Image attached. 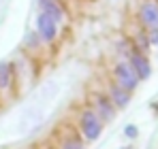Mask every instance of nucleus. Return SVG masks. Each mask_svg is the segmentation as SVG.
<instances>
[{
    "instance_id": "9b49d317",
    "label": "nucleus",
    "mask_w": 158,
    "mask_h": 149,
    "mask_svg": "<svg viewBox=\"0 0 158 149\" xmlns=\"http://www.w3.org/2000/svg\"><path fill=\"white\" fill-rule=\"evenodd\" d=\"M124 134H126V139H137V136H139V128L128 124L126 128H124Z\"/></svg>"
},
{
    "instance_id": "6e6552de",
    "label": "nucleus",
    "mask_w": 158,
    "mask_h": 149,
    "mask_svg": "<svg viewBox=\"0 0 158 149\" xmlns=\"http://www.w3.org/2000/svg\"><path fill=\"white\" fill-rule=\"evenodd\" d=\"M39 6H41L43 13L52 15L56 22H60V19L64 17V11H62V6H60L58 0H39Z\"/></svg>"
},
{
    "instance_id": "7ed1b4c3",
    "label": "nucleus",
    "mask_w": 158,
    "mask_h": 149,
    "mask_svg": "<svg viewBox=\"0 0 158 149\" xmlns=\"http://www.w3.org/2000/svg\"><path fill=\"white\" fill-rule=\"evenodd\" d=\"M139 22L145 30H158V0H145L139 6Z\"/></svg>"
},
{
    "instance_id": "423d86ee",
    "label": "nucleus",
    "mask_w": 158,
    "mask_h": 149,
    "mask_svg": "<svg viewBox=\"0 0 158 149\" xmlns=\"http://www.w3.org/2000/svg\"><path fill=\"white\" fill-rule=\"evenodd\" d=\"M94 104H96V115L101 117V122H113L115 119V107H113V102L105 96H96L94 98Z\"/></svg>"
},
{
    "instance_id": "ddd939ff",
    "label": "nucleus",
    "mask_w": 158,
    "mask_h": 149,
    "mask_svg": "<svg viewBox=\"0 0 158 149\" xmlns=\"http://www.w3.org/2000/svg\"><path fill=\"white\" fill-rule=\"evenodd\" d=\"M122 149H135V147H122Z\"/></svg>"
},
{
    "instance_id": "0eeeda50",
    "label": "nucleus",
    "mask_w": 158,
    "mask_h": 149,
    "mask_svg": "<svg viewBox=\"0 0 158 149\" xmlns=\"http://www.w3.org/2000/svg\"><path fill=\"white\" fill-rule=\"evenodd\" d=\"M109 100L113 102L115 109H126V107L131 104V92L124 90V87H120L118 83H113V85L109 87Z\"/></svg>"
},
{
    "instance_id": "f03ea898",
    "label": "nucleus",
    "mask_w": 158,
    "mask_h": 149,
    "mask_svg": "<svg viewBox=\"0 0 158 149\" xmlns=\"http://www.w3.org/2000/svg\"><path fill=\"white\" fill-rule=\"evenodd\" d=\"M79 126H81V134H83L85 141H96L103 132V122L94 111H83Z\"/></svg>"
},
{
    "instance_id": "20e7f679",
    "label": "nucleus",
    "mask_w": 158,
    "mask_h": 149,
    "mask_svg": "<svg viewBox=\"0 0 158 149\" xmlns=\"http://www.w3.org/2000/svg\"><path fill=\"white\" fill-rule=\"evenodd\" d=\"M128 64L132 66V70L137 73L139 77V81H145V79H150V74H152V66H150V60H148V55L143 53V51H131L128 53Z\"/></svg>"
},
{
    "instance_id": "9d476101",
    "label": "nucleus",
    "mask_w": 158,
    "mask_h": 149,
    "mask_svg": "<svg viewBox=\"0 0 158 149\" xmlns=\"http://www.w3.org/2000/svg\"><path fill=\"white\" fill-rule=\"evenodd\" d=\"M62 149H83V141H81L79 136H69V139L64 141Z\"/></svg>"
},
{
    "instance_id": "f257e3e1",
    "label": "nucleus",
    "mask_w": 158,
    "mask_h": 149,
    "mask_svg": "<svg viewBox=\"0 0 158 149\" xmlns=\"http://www.w3.org/2000/svg\"><path fill=\"white\" fill-rule=\"evenodd\" d=\"M113 77H115V83L128 92H135L139 87V77L132 70V66L128 62H118L115 68H113Z\"/></svg>"
},
{
    "instance_id": "39448f33",
    "label": "nucleus",
    "mask_w": 158,
    "mask_h": 149,
    "mask_svg": "<svg viewBox=\"0 0 158 149\" xmlns=\"http://www.w3.org/2000/svg\"><path fill=\"white\" fill-rule=\"evenodd\" d=\"M36 32H39V36L43 41H53L56 34H58V22L53 19L52 15L41 11L39 17H36Z\"/></svg>"
},
{
    "instance_id": "f8f14e48",
    "label": "nucleus",
    "mask_w": 158,
    "mask_h": 149,
    "mask_svg": "<svg viewBox=\"0 0 158 149\" xmlns=\"http://www.w3.org/2000/svg\"><path fill=\"white\" fill-rule=\"evenodd\" d=\"M145 34H148V41H150V45H156V47H158V30H148Z\"/></svg>"
},
{
    "instance_id": "1a4fd4ad",
    "label": "nucleus",
    "mask_w": 158,
    "mask_h": 149,
    "mask_svg": "<svg viewBox=\"0 0 158 149\" xmlns=\"http://www.w3.org/2000/svg\"><path fill=\"white\" fill-rule=\"evenodd\" d=\"M11 85V64L0 62V90H6Z\"/></svg>"
}]
</instances>
